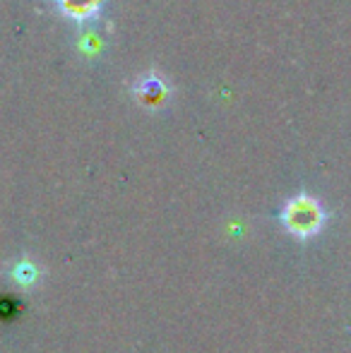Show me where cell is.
Returning a JSON list of instances; mask_svg holds the SVG:
<instances>
[{
    "instance_id": "obj_1",
    "label": "cell",
    "mask_w": 351,
    "mask_h": 353,
    "mask_svg": "<svg viewBox=\"0 0 351 353\" xmlns=\"http://www.w3.org/2000/svg\"><path fill=\"white\" fill-rule=\"evenodd\" d=\"M281 221H284V226L289 228L294 236L310 238L323 228L325 212L310 195H299L284 207Z\"/></svg>"
},
{
    "instance_id": "obj_2",
    "label": "cell",
    "mask_w": 351,
    "mask_h": 353,
    "mask_svg": "<svg viewBox=\"0 0 351 353\" xmlns=\"http://www.w3.org/2000/svg\"><path fill=\"white\" fill-rule=\"evenodd\" d=\"M103 3H106V0H53L58 12L68 19H75V22L94 19L99 12H101Z\"/></svg>"
},
{
    "instance_id": "obj_3",
    "label": "cell",
    "mask_w": 351,
    "mask_h": 353,
    "mask_svg": "<svg viewBox=\"0 0 351 353\" xmlns=\"http://www.w3.org/2000/svg\"><path fill=\"white\" fill-rule=\"evenodd\" d=\"M137 94H140V101H145V103H152V106H157V103L164 101V97H166V87H164V82H161L159 77L142 79V82H140V89H137Z\"/></svg>"
},
{
    "instance_id": "obj_4",
    "label": "cell",
    "mask_w": 351,
    "mask_h": 353,
    "mask_svg": "<svg viewBox=\"0 0 351 353\" xmlns=\"http://www.w3.org/2000/svg\"><path fill=\"white\" fill-rule=\"evenodd\" d=\"M12 276H14V281H19V283H32L37 279V270H34L32 265H27V262H22V265H17Z\"/></svg>"
}]
</instances>
